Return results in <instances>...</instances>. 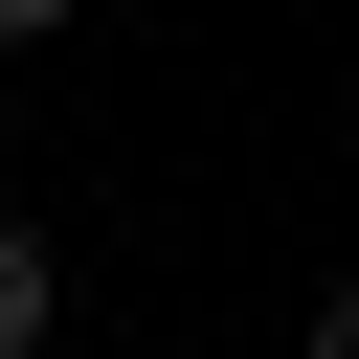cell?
Returning <instances> with one entry per match:
<instances>
[{
	"label": "cell",
	"mask_w": 359,
	"mask_h": 359,
	"mask_svg": "<svg viewBox=\"0 0 359 359\" xmlns=\"http://www.w3.org/2000/svg\"><path fill=\"white\" fill-rule=\"evenodd\" d=\"M45 314H67V269H45V224H0V359H45Z\"/></svg>",
	"instance_id": "6da1fadb"
},
{
	"label": "cell",
	"mask_w": 359,
	"mask_h": 359,
	"mask_svg": "<svg viewBox=\"0 0 359 359\" xmlns=\"http://www.w3.org/2000/svg\"><path fill=\"white\" fill-rule=\"evenodd\" d=\"M314 359H359V269H337V292H314Z\"/></svg>",
	"instance_id": "7a4b0ae2"
},
{
	"label": "cell",
	"mask_w": 359,
	"mask_h": 359,
	"mask_svg": "<svg viewBox=\"0 0 359 359\" xmlns=\"http://www.w3.org/2000/svg\"><path fill=\"white\" fill-rule=\"evenodd\" d=\"M45 22H67V0H0V45H45Z\"/></svg>",
	"instance_id": "3957f363"
}]
</instances>
